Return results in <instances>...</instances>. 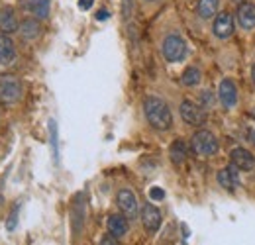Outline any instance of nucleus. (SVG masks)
<instances>
[{
	"label": "nucleus",
	"mask_w": 255,
	"mask_h": 245,
	"mask_svg": "<svg viewBox=\"0 0 255 245\" xmlns=\"http://www.w3.org/2000/svg\"><path fill=\"white\" fill-rule=\"evenodd\" d=\"M143 114L153 129L167 131L173 125V114L169 110V104L159 96H147L143 100Z\"/></svg>",
	"instance_id": "f257e3e1"
},
{
	"label": "nucleus",
	"mask_w": 255,
	"mask_h": 245,
	"mask_svg": "<svg viewBox=\"0 0 255 245\" xmlns=\"http://www.w3.org/2000/svg\"><path fill=\"white\" fill-rule=\"evenodd\" d=\"M192 151L198 157H210V155L218 153V139L212 131L208 129H198L191 139Z\"/></svg>",
	"instance_id": "f03ea898"
},
{
	"label": "nucleus",
	"mask_w": 255,
	"mask_h": 245,
	"mask_svg": "<svg viewBox=\"0 0 255 245\" xmlns=\"http://www.w3.org/2000/svg\"><path fill=\"white\" fill-rule=\"evenodd\" d=\"M161 53H163L165 61H169V63L181 61V59H185V55H187V43H185V39H183L181 35L171 33V35H167V37L163 39V43H161Z\"/></svg>",
	"instance_id": "7ed1b4c3"
},
{
	"label": "nucleus",
	"mask_w": 255,
	"mask_h": 245,
	"mask_svg": "<svg viewBox=\"0 0 255 245\" xmlns=\"http://www.w3.org/2000/svg\"><path fill=\"white\" fill-rule=\"evenodd\" d=\"M24 94V87L20 83L18 77L14 75H6L0 77V100L6 104H16Z\"/></svg>",
	"instance_id": "20e7f679"
},
{
	"label": "nucleus",
	"mask_w": 255,
	"mask_h": 245,
	"mask_svg": "<svg viewBox=\"0 0 255 245\" xmlns=\"http://www.w3.org/2000/svg\"><path fill=\"white\" fill-rule=\"evenodd\" d=\"M179 112H181V118L189 123V125H202V123L206 122L204 110H202L198 104L191 102V100H183Z\"/></svg>",
	"instance_id": "39448f33"
},
{
	"label": "nucleus",
	"mask_w": 255,
	"mask_h": 245,
	"mask_svg": "<svg viewBox=\"0 0 255 245\" xmlns=\"http://www.w3.org/2000/svg\"><path fill=\"white\" fill-rule=\"evenodd\" d=\"M141 224L147 234H155L161 226V212L153 204H143L141 208Z\"/></svg>",
	"instance_id": "423d86ee"
},
{
	"label": "nucleus",
	"mask_w": 255,
	"mask_h": 245,
	"mask_svg": "<svg viewBox=\"0 0 255 245\" xmlns=\"http://www.w3.org/2000/svg\"><path fill=\"white\" fill-rule=\"evenodd\" d=\"M212 33H214L218 39H228V37L234 33V18H232V14L220 12V14L214 18Z\"/></svg>",
	"instance_id": "0eeeda50"
},
{
	"label": "nucleus",
	"mask_w": 255,
	"mask_h": 245,
	"mask_svg": "<svg viewBox=\"0 0 255 245\" xmlns=\"http://www.w3.org/2000/svg\"><path fill=\"white\" fill-rule=\"evenodd\" d=\"M20 28V20H18V14H16V8L14 6H4L0 10V31L2 33H16Z\"/></svg>",
	"instance_id": "6e6552de"
},
{
	"label": "nucleus",
	"mask_w": 255,
	"mask_h": 245,
	"mask_svg": "<svg viewBox=\"0 0 255 245\" xmlns=\"http://www.w3.org/2000/svg\"><path fill=\"white\" fill-rule=\"evenodd\" d=\"M230 159H232V165H234L238 171H252L255 167L254 153L248 151L246 147H236V149L230 153Z\"/></svg>",
	"instance_id": "1a4fd4ad"
},
{
	"label": "nucleus",
	"mask_w": 255,
	"mask_h": 245,
	"mask_svg": "<svg viewBox=\"0 0 255 245\" xmlns=\"http://www.w3.org/2000/svg\"><path fill=\"white\" fill-rule=\"evenodd\" d=\"M116 200H118V206H120L122 214L126 216V218H135V214H137V198H135V194L131 190L122 188L118 192Z\"/></svg>",
	"instance_id": "9d476101"
},
{
	"label": "nucleus",
	"mask_w": 255,
	"mask_h": 245,
	"mask_svg": "<svg viewBox=\"0 0 255 245\" xmlns=\"http://www.w3.org/2000/svg\"><path fill=\"white\" fill-rule=\"evenodd\" d=\"M218 96L224 108H234L238 104V87L232 79H222L220 89H218Z\"/></svg>",
	"instance_id": "9b49d317"
},
{
	"label": "nucleus",
	"mask_w": 255,
	"mask_h": 245,
	"mask_svg": "<svg viewBox=\"0 0 255 245\" xmlns=\"http://www.w3.org/2000/svg\"><path fill=\"white\" fill-rule=\"evenodd\" d=\"M238 22L244 30H254L255 28V4L254 2H242L238 6Z\"/></svg>",
	"instance_id": "f8f14e48"
},
{
	"label": "nucleus",
	"mask_w": 255,
	"mask_h": 245,
	"mask_svg": "<svg viewBox=\"0 0 255 245\" xmlns=\"http://www.w3.org/2000/svg\"><path fill=\"white\" fill-rule=\"evenodd\" d=\"M16 59V45L8 33H0V65H10Z\"/></svg>",
	"instance_id": "ddd939ff"
},
{
	"label": "nucleus",
	"mask_w": 255,
	"mask_h": 245,
	"mask_svg": "<svg viewBox=\"0 0 255 245\" xmlns=\"http://www.w3.org/2000/svg\"><path fill=\"white\" fill-rule=\"evenodd\" d=\"M218 183H220V186H222V188H226V190H236V188L240 186L238 169H236L234 165H230V167L222 169V171L218 173Z\"/></svg>",
	"instance_id": "4468645a"
},
{
	"label": "nucleus",
	"mask_w": 255,
	"mask_h": 245,
	"mask_svg": "<svg viewBox=\"0 0 255 245\" xmlns=\"http://www.w3.org/2000/svg\"><path fill=\"white\" fill-rule=\"evenodd\" d=\"M18 31H20V35H22L26 41H33V39H37L39 33H41V24H39L37 18H26V20H22Z\"/></svg>",
	"instance_id": "2eb2a0df"
},
{
	"label": "nucleus",
	"mask_w": 255,
	"mask_h": 245,
	"mask_svg": "<svg viewBox=\"0 0 255 245\" xmlns=\"http://www.w3.org/2000/svg\"><path fill=\"white\" fill-rule=\"evenodd\" d=\"M129 230L128 226V218L124 214H112L108 218V232L114 238H124Z\"/></svg>",
	"instance_id": "dca6fc26"
},
{
	"label": "nucleus",
	"mask_w": 255,
	"mask_h": 245,
	"mask_svg": "<svg viewBox=\"0 0 255 245\" xmlns=\"http://www.w3.org/2000/svg\"><path fill=\"white\" fill-rule=\"evenodd\" d=\"M169 157H171V161H173L175 165L185 163L187 157H189V147H187V143H185L183 139H175L173 145H171V149H169Z\"/></svg>",
	"instance_id": "f3484780"
},
{
	"label": "nucleus",
	"mask_w": 255,
	"mask_h": 245,
	"mask_svg": "<svg viewBox=\"0 0 255 245\" xmlns=\"http://www.w3.org/2000/svg\"><path fill=\"white\" fill-rule=\"evenodd\" d=\"M220 8V0H198V6H196V12L202 20H210Z\"/></svg>",
	"instance_id": "a211bd4d"
},
{
	"label": "nucleus",
	"mask_w": 255,
	"mask_h": 245,
	"mask_svg": "<svg viewBox=\"0 0 255 245\" xmlns=\"http://www.w3.org/2000/svg\"><path fill=\"white\" fill-rule=\"evenodd\" d=\"M200 69H196V67H187L185 69V73H183V77H181V83L185 85V87H194V85H198L200 83Z\"/></svg>",
	"instance_id": "6ab92c4d"
},
{
	"label": "nucleus",
	"mask_w": 255,
	"mask_h": 245,
	"mask_svg": "<svg viewBox=\"0 0 255 245\" xmlns=\"http://www.w3.org/2000/svg\"><path fill=\"white\" fill-rule=\"evenodd\" d=\"M81 198H83V194H79L77 196V202H75V232H79L81 230V224H83V202H81Z\"/></svg>",
	"instance_id": "aec40b11"
},
{
	"label": "nucleus",
	"mask_w": 255,
	"mask_h": 245,
	"mask_svg": "<svg viewBox=\"0 0 255 245\" xmlns=\"http://www.w3.org/2000/svg\"><path fill=\"white\" fill-rule=\"evenodd\" d=\"M18 214H20V202L14 204L12 212H10V216H8V222H6V230H8V232L16 230V226H18Z\"/></svg>",
	"instance_id": "412c9836"
},
{
	"label": "nucleus",
	"mask_w": 255,
	"mask_h": 245,
	"mask_svg": "<svg viewBox=\"0 0 255 245\" xmlns=\"http://www.w3.org/2000/svg\"><path fill=\"white\" fill-rule=\"evenodd\" d=\"M149 198H151V200H163V198H165V192H163L161 188H157V186H153V188L149 190Z\"/></svg>",
	"instance_id": "4be33fe9"
},
{
	"label": "nucleus",
	"mask_w": 255,
	"mask_h": 245,
	"mask_svg": "<svg viewBox=\"0 0 255 245\" xmlns=\"http://www.w3.org/2000/svg\"><path fill=\"white\" fill-rule=\"evenodd\" d=\"M100 245H120V244H118V238H114L112 234H108V236H104L100 240Z\"/></svg>",
	"instance_id": "5701e85b"
},
{
	"label": "nucleus",
	"mask_w": 255,
	"mask_h": 245,
	"mask_svg": "<svg viewBox=\"0 0 255 245\" xmlns=\"http://www.w3.org/2000/svg\"><path fill=\"white\" fill-rule=\"evenodd\" d=\"M246 135H248V139L255 145V123H248L246 125Z\"/></svg>",
	"instance_id": "b1692460"
},
{
	"label": "nucleus",
	"mask_w": 255,
	"mask_h": 245,
	"mask_svg": "<svg viewBox=\"0 0 255 245\" xmlns=\"http://www.w3.org/2000/svg\"><path fill=\"white\" fill-rule=\"evenodd\" d=\"M122 4H124V16L129 18V14H131V0H122Z\"/></svg>",
	"instance_id": "393cba45"
},
{
	"label": "nucleus",
	"mask_w": 255,
	"mask_h": 245,
	"mask_svg": "<svg viewBox=\"0 0 255 245\" xmlns=\"http://www.w3.org/2000/svg\"><path fill=\"white\" fill-rule=\"evenodd\" d=\"M93 2H95V0H81V2H79V8H81V10H89V8L93 6Z\"/></svg>",
	"instance_id": "a878e982"
},
{
	"label": "nucleus",
	"mask_w": 255,
	"mask_h": 245,
	"mask_svg": "<svg viewBox=\"0 0 255 245\" xmlns=\"http://www.w3.org/2000/svg\"><path fill=\"white\" fill-rule=\"evenodd\" d=\"M96 20H108V12H106V10H100V12L96 14Z\"/></svg>",
	"instance_id": "bb28decb"
},
{
	"label": "nucleus",
	"mask_w": 255,
	"mask_h": 245,
	"mask_svg": "<svg viewBox=\"0 0 255 245\" xmlns=\"http://www.w3.org/2000/svg\"><path fill=\"white\" fill-rule=\"evenodd\" d=\"M252 81H254V85H255V63H254V67H252Z\"/></svg>",
	"instance_id": "cd10ccee"
},
{
	"label": "nucleus",
	"mask_w": 255,
	"mask_h": 245,
	"mask_svg": "<svg viewBox=\"0 0 255 245\" xmlns=\"http://www.w3.org/2000/svg\"><path fill=\"white\" fill-rule=\"evenodd\" d=\"M234 2H240V4H242V0H234Z\"/></svg>",
	"instance_id": "c85d7f7f"
},
{
	"label": "nucleus",
	"mask_w": 255,
	"mask_h": 245,
	"mask_svg": "<svg viewBox=\"0 0 255 245\" xmlns=\"http://www.w3.org/2000/svg\"><path fill=\"white\" fill-rule=\"evenodd\" d=\"M145 2H153V0H145Z\"/></svg>",
	"instance_id": "c756f323"
},
{
	"label": "nucleus",
	"mask_w": 255,
	"mask_h": 245,
	"mask_svg": "<svg viewBox=\"0 0 255 245\" xmlns=\"http://www.w3.org/2000/svg\"><path fill=\"white\" fill-rule=\"evenodd\" d=\"M254 118H255V108H254Z\"/></svg>",
	"instance_id": "7c9ffc66"
}]
</instances>
